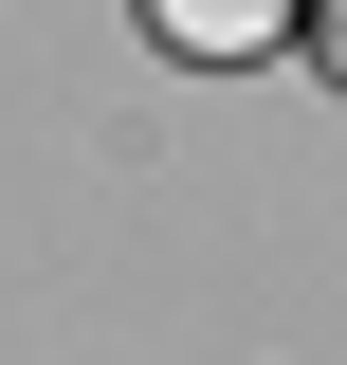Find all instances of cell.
Wrapping results in <instances>:
<instances>
[{"label": "cell", "instance_id": "obj_1", "mask_svg": "<svg viewBox=\"0 0 347 365\" xmlns=\"http://www.w3.org/2000/svg\"><path fill=\"white\" fill-rule=\"evenodd\" d=\"M146 37H165V55H274L293 0H146Z\"/></svg>", "mask_w": 347, "mask_h": 365}, {"label": "cell", "instance_id": "obj_2", "mask_svg": "<svg viewBox=\"0 0 347 365\" xmlns=\"http://www.w3.org/2000/svg\"><path fill=\"white\" fill-rule=\"evenodd\" d=\"M311 19H329V73H347V0H311Z\"/></svg>", "mask_w": 347, "mask_h": 365}]
</instances>
